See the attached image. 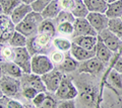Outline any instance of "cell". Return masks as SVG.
<instances>
[{"mask_svg":"<svg viewBox=\"0 0 122 108\" xmlns=\"http://www.w3.org/2000/svg\"><path fill=\"white\" fill-rule=\"evenodd\" d=\"M43 20L44 18L41 13L32 11L26 15L24 20H21L20 23L15 25V30L22 33L26 38H30V36H34L38 33L39 25Z\"/></svg>","mask_w":122,"mask_h":108,"instance_id":"6da1fadb","label":"cell"},{"mask_svg":"<svg viewBox=\"0 0 122 108\" xmlns=\"http://www.w3.org/2000/svg\"><path fill=\"white\" fill-rule=\"evenodd\" d=\"M54 64L51 59L44 54H37L32 57V65H30V71L33 74L39 76H43L45 74L51 72L54 70Z\"/></svg>","mask_w":122,"mask_h":108,"instance_id":"7a4b0ae2","label":"cell"},{"mask_svg":"<svg viewBox=\"0 0 122 108\" xmlns=\"http://www.w3.org/2000/svg\"><path fill=\"white\" fill-rule=\"evenodd\" d=\"M13 63H15L22 70L25 74L32 73L30 65H32V55L30 54L26 47L24 48H14V58Z\"/></svg>","mask_w":122,"mask_h":108,"instance_id":"3957f363","label":"cell"},{"mask_svg":"<svg viewBox=\"0 0 122 108\" xmlns=\"http://www.w3.org/2000/svg\"><path fill=\"white\" fill-rule=\"evenodd\" d=\"M0 87H1V90L4 96L13 97V96L17 95V93L20 90V79L3 75V77L0 79Z\"/></svg>","mask_w":122,"mask_h":108,"instance_id":"277c9868","label":"cell"},{"mask_svg":"<svg viewBox=\"0 0 122 108\" xmlns=\"http://www.w3.org/2000/svg\"><path fill=\"white\" fill-rule=\"evenodd\" d=\"M55 96L60 100H73L77 96V90L70 80L63 78L55 92Z\"/></svg>","mask_w":122,"mask_h":108,"instance_id":"5b68a950","label":"cell"},{"mask_svg":"<svg viewBox=\"0 0 122 108\" xmlns=\"http://www.w3.org/2000/svg\"><path fill=\"white\" fill-rule=\"evenodd\" d=\"M14 31L15 24L11 20L10 16L6 14H1L0 15V43H8Z\"/></svg>","mask_w":122,"mask_h":108,"instance_id":"8992f818","label":"cell"},{"mask_svg":"<svg viewBox=\"0 0 122 108\" xmlns=\"http://www.w3.org/2000/svg\"><path fill=\"white\" fill-rule=\"evenodd\" d=\"M41 77H42V80H43L44 84H45L46 90L55 94V92L57 91L61 81L63 79L62 74H61L59 71L52 70L51 72L45 74V75L41 76Z\"/></svg>","mask_w":122,"mask_h":108,"instance_id":"52a82bcc","label":"cell"},{"mask_svg":"<svg viewBox=\"0 0 122 108\" xmlns=\"http://www.w3.org/2000/svg\"><path fill=\"white\" fill-rule=\"evenodd\" d=\"M74 26V36H79V35H93V36H98V32L96 31L92 24L89 22L86 18H75L73 22Z\"/></svg>","mask_w":122,"mask_h":108,"instance_id":"ba28073f","label":"cell"},{"mask_svg":"<svg viewBox=\"0 0 122 108\" xmlns=\"http://www.w3.org/2000/svg\"><path fill=\"white\" fill-rule=\"evenodd\" d=\"M20 83H21V88L32 87V88H35L39 92L46 91V87L43 80H42V77L39 75H36V74L24 73V75L20 78Z\"/></svg>","mask_w":122,"mask_h":108,"instance_id":"9c48e42d","label":"cell"},{"mask_svg":"<svg viewBox=\"0 0 122 108\" xmlns=\"http://www.w3.org/2000/svg\"><path fill=\"white\" fill-rule=\"evenodd\" d=\"M86 19L92 24L96 31L101 32L104 29L108 28V23H109V18L107 17L105 13H98V12H90L86 16Z\"/></svg>","mask_w":122,"mask_h":108,"instance_id":"30bf717a","label":"cell"},{"mask_svg":"<svg viewBox=\"0 0 122 108\" xmlns=\"http://www.w3.org/2000/svg\"><path fill=\"white\" fill-rule=\"evenodd\" d=\"M98 36L103 40V43L108 47V49H110L112 52H117L118 49L120 48L121 39L118 38L117 35H114L112 31H110L108 28H106L103 31L99 32Z\"/></svg>","mask_w":122,"mask_h":108,"instance_id":"8fae6325","label":"cell"},{"mask_svg":"<svg viewBox=\"0 0 122 108\" xmlns=\"http://www.w3.org/2000/svg\"><path fill=\"white\" fill-rule=\"evenodd\" d=\"M104 64L98 58L94 57L90 60L82 62L78 67V72L81 73H90V74H98L103 70Z\"/></svg>","mask_w":122,"mask_h":108,"instance_id":"7c38bea8","label":"cell"},{"mask_svg":"<svg viewBox=\"0 0 122 108\" xmlns=\"http://www.w3.org/2000/svg\"><path fill=\"white\" fill-rule=\"evenodd\" d=\"M72 43L87 51H96L97 43H98V36H93V35L74 36L72 39Z\"/></svg>","mask_w":122,"mask_h":108,"instance_id":"4fadbf2b","label":"cell"},{"mask_svg":"<svg viewBox=\"0 0 122 108\" xmlns=\"http://www.w3.org/2000/svg\"><path fill=\"white\" fill-rule=\"evenodd\" d=\"M70 55L78 62H85L86 60L96 57V51H87L83 48L77 46L72 43V47L70 49Z\"/></svg>","mask_w":122,"mask_h":108,"instance_id":"5bb4252c","label":"cell"},{"mask_svg":"<svg viewBox=\"0 0 122 108\" xmlns=\"http://www.w3.org/2000/svg\"><path fill=\"white\" fill-rule=\"evenodd\" d=\"M32 11H33V8L30 4H25V3L21 2L20 4L12 11V13L10 14V18L13 23L16 25L17 23H20L21 20H24L26 17V15L32 12Z\"/></svg>","mask_w":122,"mask_h":108,"instance_id":"9a60e30c","label":"cell"},{"mask_svg":"<svg viewBox=\"0 0 122 108\" xmlns=\"http://www.w3.org/2000/svg\"><path fill=\"white\" fill-rule=\"evenodd\" d=\"M75 18H86L90 13L83 0H72L71 5L68 9Z\"/></svg>","mask_w":122,"mask_h":108,"instance_id":"2e32d148","label":"cell"},{"mask_svg":"<svg viewBox=\"0 0 122 108\" xmlns=\"http://www.w3.org/2000/svg\"><path fill=\"white\" fill-rule=\"evenodd\" d=\"M62 10V6L60 4V0H53L46 8L42 11V16L44 19H55Z\"/></svg>","mask_w":122,"mask_h":108,"instance_id":"e0dca14e","label":"cell"},{"mask_svg":"<svg viewBox=\"0 0 122 108\" xmlns=\"http://www.w3.org/2000/svg\"><path fill=\"white\" fill-rule=\"evenodd\" d=\"M113 52L108 49V47L103 43V40L98 36V43L96 48V58H98L103 64H107L112 57Z\"/></svg>","mask_w":122,"mask_h":108,"instance_id":"ac0fdd59","label":"cell"},{"mask_svg":"<svg viewBox=\"0 0 122 108\" xmlns=\"http://www.w3.org/2000/svg\"><path fill=\"white\" fill-rule=\"evenodd\" d=\"M2 70H3V75L10 76L16 78V79H20L22 75H24L22 70L13 62H3Z\"/></svg>","mask_w":122,"mask_h":108,"instance_id":"d6986e66","label":"cell"},{"mask_svg":"<svg viewBox=\"0 0 122 108\" xmlns=\"http://www.w3.org/2000/svg\"><path fill=\"white\" fill-rule=\"evenodd\" d=\"M83 1L90 12L105 13L109 4L107 0H83Z\"/></svg>","mask_w":122,"mask_h":108,"instance_id":"ffe728a7","label":"cell"},{"mask_svg":"<svg viewBox=\"0 0 122 108\" xmlns=\"http://www.w3.org/2000/svg\"><path fill=\"white\" fill-rule=\"evenodd\" d=\"M105 14L109 19L121 17L122 16V0H117L115 2L109 3Z\"/></svg>","mask_w":122,"mask_h":108,"instance_id":"44dd1931","label":"cell"},{"mask_svg":"<svg viewBox=\"0 0 122 108\" xmlns=\"http://www.w3.org/2000/svg\"><path fill=\"white\" fill-rule=\"evenodd\" d=\"M14 58V48L9 43H0V62H12Z\"/></svg>","mask_w":122,"mask_h":108,"instance_id":"7402d4cb","label":"cell"},{"mask_svg":"<svg viewBox=\"0 0 122 108\" xmlns=\"http://www.w3.org/2000/svg\"><path fill=\"white\" fill-rule=\"evenodd\" d=\"M56 31L57 29L53 19H44L39 25V28H38V33H44V35H47L51 38L55 35Z\"/></svg>","mask_w":122,"mask_h":108,"instance_id":"603a6c76","label":"cell"},{"mask_svg":"<svg viewBox=\"0 0 122 108\" xmlns=\"http://www.w3.org/2000/svg\"><path fill=\"white\" fill-rule=\"evenodd\" d=\"M53 46L55 47L57 51H60L62 53L70 52V49L72 47V40L65 38H55L53 39Z\"/></svg>","mask_w":122,"mask_h":108,"instance_id":"cb8c5ba5","label":"cell"},{"mask_svg":"<svg viewBox=\"0 0 122 108\" xmlns=\"http://www.w3.org/2000/svg\"><path fill=\"white\" fill-rule=\"evenodd\" d=\"M8 43L12 48H24V47H26V43H28V38L22 35V33L15 30L13 35L11 36V39H9Z\"/></svg>","mask_w":122,"mask_h":108,"instance_id":"d4e9b609","label":"cell"},{"mask_svg":"<svg viewBox=\"0 0 122 108\" xmlns=\"http://www.w3.org/2000/svg\"><path fill=\"white\" fill-rule=\"evenodd\" d=\"M108 29L122 40V18L121 17L109 19Z\"/></svg>","mask_w":122,"mask_h":108,"instance_id":"484cf974","label":"cell"},{"mask_svg":"<svg viewBox=\"0 0 122 108\" xmlns=\"http://www.w3.org/2000/svg\"><path fill=\"white\" fill-rule=\"evenodd\" d=\"M78 61H76L72 57H65L63 63L60 65L59 69L63 72H73V71L78 69Z\"/></svg>","mask_w":122,"mask_h":108,"instance_id":"4316f807","label":"cell"},{"mask_svg":"<svg viewBox=\"0 0 122 108\" xmlns=\"http://www.w3.org/2000/svg\"><path fill=\"white\" fill-rule=\"evenodd\" d=\"M21 3L20 0H0V5L3 9V14L10 16L12 11Z\"/></svg>","mask_w":122,"mask_h":108,"instance_id":"83f0119b","label":"cell"},{"mask_svg":"<svg viewBox=\"0 0 122 108\" xmlns=\"http://www.w3.org/2000/svg\"><path fill=\"white\" fill-rule=\"evenodd\" d=\"M75 20V17L72 15V13L70 12L69 10H65V9H62L60 11V13L58 14L55 19H53V21L55 22V24H59L61 22H66V21H69L73 23Z\"/></svg>","mask_w":122,"mask_h":108,"instance_id":"f1b7e54d","label":"cell"},{"mask_svg":"<svg viewBox=\"0 0 122 108\" xmlns=\"http://www.w3.org/2000/svg\"><path fill=\"white\" fill-rule=\"evenodd\" d=\"M56 29H57V32L62 33V35H72L74 33L73 23L69 21L61 22V23L57 24Z\"/></svg>","mask_w":122,"mask_h":108,"instance_id":"f546056e","label":"cell"},{"mask_svg":"<svg viewBox=\"0 0 122 108\" xmlns=\"http://www.w3.org/2000/svg\"><path fill=\"white\" fill-rule=\"evenodd\" d=\"M52 1L53 0H36L35 2L30 4V6H32V8H33V11L42 13V11L50 4Z\"/></svg>","mask_w":122,"mask_h":108,"instance_id":"4dcf8cb0","label":"cell"},{"mask_svg":"<svg viewBox=\"0 0 122 108\" xmlns=\"http://www.w3.org/2000/svg\"><path fill=\"white\" fill-rule=\"evenodd\" d=\"M109 81L114 87H116L118 89L122 88V81H121V76L120 74L116 72L115 70H113L109 75Z\"/></svg>","mask_w":122,"mask_h":108,"instance_id":"1f68e13d","label":"cell"},{"mask_svg":"<svg viewBox=\"0 0 122 108\" xmlns=\"http://www.w3.org/2000/svg\"><path fill=\"white\" fill-rule=\"evenodd\" d=\"M65 57L66 56L64 55V53H62V52H60V51H57V52L52 53L50 59L54 65H61L63 63L64 59H65Z\"/></svg>","mask_w":122,"mask_h":108,"instance_id":"d6a6232c","label":"cell"},{"mask_svg":"<svg viewBox=\"0 0 122 108\" xmlns=\"http://www.w3.org/2000/svg\"><path fill=\"white\" fill-rule=\"evenodd\" d=\"M58 104L56 103V100L50 96H46L44 101L41 103V105L38 108H57Z\"/></svg>","mask_w":122,"mask_h":108,"instance_id":"836d02e7","label":"cell"},{"mask_svg":"<svg viewBox=\"0 0 122 108\" xmlns=\"http://www.w3.org/2000/svg\"><path fill=\"white\" fill-rule=\"evenodd\" d=\"M38 93H39V91L36 90L35 88H32V87L22 88V95L29 100H33L37 96Z\"/></svg>","mask_w":122,"mask_h":108,"instance_id":"e575fe53","label":"cell"},{"mask_svg":"<svg viewBox=\"0 0 122 108\" xmlns=\"http://www.w3.org/2000/svg\"><path fill=\"white\" fill-rule=\"evenodd\" d=\"M46 96H47V95L45 94V92H39L37 94V96L32 100V101H33V103L35 104L37 107H39L41 105V103L44 101V99L46 98Z\"/></svg>","mask_w":122,"mask_h":108,"instance_id":"d590c367","label":"cell"},{"mask_svg":"<svg viewBox=\"0 0 122 108\" xmlns=\"http://www.w3.org/2000/svg\"><path fill=\"white\" fill-rule=\"evenodd\" d=\"M57 108H75L73 100H62L60 103H58Z\"/></svg>","mask_w":122,"mask_h":108,"instance_id":"8d00e7d4","label":"cell"},{"mask_svg":"<svg viewBox=\"0 0 122 108\" xmlns=\"http://www.w3.org/2000/svg\"><path fill=\"white\" fill-rule=\"evenodd\" d=\"M7 108H25V107L20 102L13 99H9L8 102H7Z\"/></svg>","mask_w":122,"mask_h":108,"instance_id":"74e56055","label":"cell"},{"mask_svg":"<svg viewBox=\"0 0 122 108\" xmlns=\"http://www.w3.org/2000/svg\"><path fill=\"white\" fill-rule=\"evenodd\" d=\"M114 70L118 72L119 74H122V57L118 58V60L116 61L115 65H114Z\"/></svg>","mask_w":122,"mask_h":108,"instance_id":"f35d334b","label":"cell"},{"mask_svg":"<svg viewBox=\"0 0 122 108\" xmlns=\"http://www.w3.org/2000/svg\"><path fill=\"white\" fill-rule=\"evenodd\" d=\"M7 102H8V99L2 97L0 99V108H7Z\"/></svg>","mask_w":122,"mask_h":108,"instance_id":"ab89813d","label":"cell"},{"mask_svg":"<svg viewBox=\"0 0 122 108\" xmlns=\"http://www.w3.org/2000/svg\"><path fill=\"white\" fill-rule=\"evenodd\" d=\"M20 1L22 2V3H25V4H32V3H34L36 1V0H20Z\"/></svg>","mask_w":122,"mask_h":108,"instance_id":"60d3db41","label":"cell"},{"mask_svg":"<svg viewBox=\"0 0 122 108\" xmlns=\"http://www.w3.org/2000/svg\"><path fill=\"white\" fill-rule=\"evenodd\" d=\"M3 77V70H2V63L0 62V79Z\"/></svg>","mask_w":122,"mask_h":108,"instance_id":"b9f144b4","label":"cell"},{"mask_svg":"<svg viewBox=\"0 0 122 108\" xmlns=\"http://www.w3.org/2000/svg\"><path fill=\"white\" fill-rule=\"evenodd\" d=\"M3 96H4V95H3V92H2V90H1V87H0V99H1Z\"/></svg>","mask_w":122,"mask_h":108,"instance_id":"7bdbcfd3","label":"cell"},{"mask_svg":"<svg viewBox=\"0 0 122 108\" xmlns=\"http://www.w3.org/2000/svg\"><path fill=\"white\" fill-rule=\"evenodd\" d=\"M115 1H117V0H107L108 3H112V2H115Z\"/></svg>","mask_w":122,"mask_h":108,"instance_id":"ee69618b","label":"cell"},{"mask_svg":"<svg viewBox=\"0 0 122 108\" xmlns=\"http://www.w3.org/2000/svg\"><path fill=\"white\" fill-rule=\"evenodd\" d=\"M1 14H3V9H2L1 5H0V15H1Z\"/></svg>","mask_w":122,"mask_h":108,"instance_id":"f6af8a7d","label":"cell"},{"mask_svg":"<svg viewBox=\"0 0 122 108\" xmlns=\"http://www.w3.org/2000/svg\"><path fill=\"white\" fill-rule=\"evenodd\" d=\"M121 57H122V55H121Z\"/></svg>","mask_w":122,"mask_h":108,"instance_id":"bcb514c9","label":"cell"}]
</instances>
